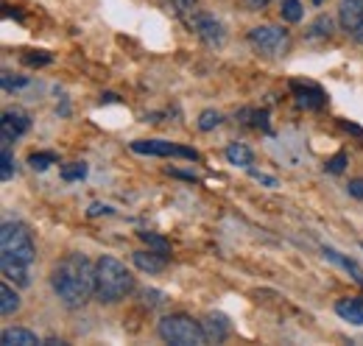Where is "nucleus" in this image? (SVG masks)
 I'll list each match as a JSON object with an SVG mask.
<instances>
[{
	"label": "nucleus",
	"instance_id": "obj_1",
	"mask_svg": "<svg viewBox=\"0 0 363 346\" xmlns=\"http://www.w3.org/2000/svg\"><path fill=\"white\" fill-rule=\"evenodd\" d=\"M50 285L67 307H82L95 296V265H90L84 255H67L53 268Z\"/></svg>",
	"mask_w": 363,
	"mask_h": 346
},
{
	"label": "nucleus",
	"instance_id": "obj_2",
	"mask_svg": "<svg viewBox=\"0 0 363 346\" xmlns=\"http://www.w3.org/2000/svg\"><path fill=\"white\" fill-rule=\"evenodd\" d=\"M135 291V277L115 257H101L95 262V299L98 302H121Z\"/></svg>",
	"mask_w": 363,
	"mask_h": 346
},
{
	"label": "nucleus",
	"instance_id": "obj_3",
	"mask_svg": "<svg viewBox=\"0 0 363 346\" xmlns=\"http://www.w3.org/2000/svg\"><path fill=\"white\" fill-rule=\"evenodd\" d=\"M34 238L28 232L26 223L20 221H9L3 223L0 229V260H14V262H23V265H31L34 262Z\"/></svg>",
	"mask_w": 363,
	"mask_h": 346
},
{
	"label": "nucleus",
	"instance_id": "obj_4",
	"mask_svg": "<svg viewBox=\"0 0 363 346\" xmlns=\"http://www.w3.org/2000/svg\"><path fill=\"white\" fill-rule=\"evenodd\" d=\"M160 338L174 346H204L207 333L204 324L193 321L190 316H165L160 321Z\"/></svg>",
	"mask_w": 363,
	"mask_h": 346
},
{
	"label": "nucleus",
	"instance_id": "obj_5",
	"mask_svg": "<svg viewBox=\"0 0 363 346\" xmlns=\"http://www.w3.org/2000/svg\"><path fill=\"white\" fill-rule=\"evenodd\" d=\"M249 43L266 56H279L288 50V31L274 28V26H260L249 31Z\"/></svg>",
	"mask_w": 363,
	"mask_h": 346
},
{
	"label": "nucleus",
	"instance_id": "obj_6",
	"mask_svg": "<svg viewBox=\"0 0 363 346\" xmlns=\"http://www.w3.org/2000/svg\"><path fill=\"white\" fill-rule=\"evenodd\" d=\"M137 154H154V157H184V160H199V154L193 148H179L174 143L165 140H137L132 143Z\"/></svg>",
	"mask_w": 363,
	"mask_h": 346
},
{
	"label": "nucleus",
	"instance_id": "obj_7",
	"mask_svg": "<svg viewBox=\"0 0 363 346\" xmlns=\"http://www.w3.org/2000/svg\"><path fill=\"white\" fill-rule=\"evenodd\" d=\"M28 129H31V121H28V115H26V112H6V115H3V121H0L3 145L14 143L20 134H26Z\"/></svg>",
	"mask_w": 363,
	"mask_h": 346
},
{
	"label": "nucleus",
	"instance_id": "obj_8",
	"mask_svg": "<svg viewBox=\"0 0 363 346\" xmlns=\"http://www.w3.org/2000/svg\"><path fill=\"white\" fill-rule=\"evenodd\" d=\"M193 26H196L199 37H201L207 45L224 43V28H221V23H218V20H213L210 14H196V17H193Z\"/></svg>",
	"mask_w": 363,
	"mask_h": 346
},
{
	"label": "nucleus",
	"instance_id": "obj_9",
	"mask_svg": "<svg viewBox=\"0 0 363 346\" xmlns=\"http://www.w3.org/2000/svg\"><path fill=\"white\" fill-rule=\"evenodd\" d=\"M294 95H296V104L305 106V109H321L327 104L324 92L316 84H302V82H294Z\"/></svg>",
	"mask_w": 363,
	"mask_h": 346
},
{
	"label": "nucleus",
	"instance_id": "obj_10",
	"mask_svg": "<svg viewBox=\"0 0 363 346\" xmlns=\"http://www.w3.org/2000/svg\"><path fill=\"white\" fill-rule=\"evenodd\" d=\"M341 26L358 31L363 26V0H341Z\"/></svg>",
	"mask_w": 363,
	"mask_h": 346
},
{
	"label": "nucleus",
	"instance_id": "obj_11",
	"mask_svg": "<svg viewBox=\"0 0 363 346\" xmlns=\"http://www.w3.org/2000/svg\"><path fill=\"white\" fill-rule=\"evenodd\" d=\"M135 265L140 271H148V274H160L165 268V252H135Z\"/></svg>",
	"mask_w": 363,
	"mask_h": 346
},
{
	"label": "nucleus",
	"instance_id": "obj_12",
	"mask_svg": "<svg viewBox=\"0 0 363 346\" xmlns=\"http://www.w3.org/2000/svg\"><path fill=\"white\" fill-rule=\"evenodd\" d=\"M335 313L344 318V321H350V324H363V299H341V302L335 304Z\"/></svg>",
	"mask_w": 363,
	"mask_h": 346
},
{
	"label": "nucleus",
	"instance_id": "obj_13",
	"mask_svg": "<svg viewBox=\"0 0 363 346\" xmlns=\"http://www.w3.org/2000/svg\"><path fill=\"white\" fill-rule=\"evenodd\" d=\"M0 271H3V277H9V279H14L17 285H28L31 279H28V265H23V262H14V260H0Z\"/></svg>",
	"mask_w": 363,
	"mask_h": 346
},
{
	"label": "nucleus",
	"instance_id": "obj_14",
	"mask_svg": "<svg viewBox=\"0 0 363 346\" xmlns=\"http://www.w3.org/2000/svg\"><path fill=\"white\" fill-rule=\"evenodd\" d=\"M204 333H207V341H224L229 333L224 316H207V321H204Z\"/></svg>",
	"mask_w": 363,
	"mask_h": 346
},
{
	"label": "nucleus",
	"instance_id": "obj_15",
	"mask_svg": "<svg viewBox=\"0 0 363 346\" xmlns=\"http://www.w3.org/2000/svg\"><path fill=\"white\" fill-rule=\"evenodd\" d=\"M37 335L28 330H6L3 333V346H37Z\"/></svg>",
	"mask_w": 363,
	"mask_h": 346
},
{
	"label": "nucleus",
	"instance_id": "obj_16",
	"mask_svg": "<svg viewBox=\"0 0 363 346\" xmlns=\"http://www.w3.org/2000/svg\"><path fill=\"white\" fill-rule=\"evenodd\" d=\"M227 160L232 165H240V168H249L252 165V151L243 145V143H232L227 148Z\"/></svg>",
	"mask_w": 363,
	"mask_h": 346
},
{
	"label": "nucleus",
	"instance_id": "obj_17",
	"mask_svg": "<svg viewBox=\"0 0 363 346\" xmlns=\"http://www.w3.org/2000/svg\"><path fill=\"white\" fill-rule=\"evenodd\" d=\"M324 257H327V260H333V262H338L341 268H347V271H350V274L355 277V282H361V285H363V271H361V268H358V262H352V260L341 257V255H338L335 249H324Z\"/></svg>",
	"mask_w": 363,
	"mask_h": 346
},
{
	"label": "nucleus",
	"instance_id": "obj_18",
	"mask_svg": "<svg viewBox=\"0 0 363 346\" xmlns=\"http://www.w3.org/2000/svg\"><path fill=\"white\" fill-rule=\"evenodd\" d=\"M17 307H20V296H17L9 285H3V288H0V313H3V316H11Z\"/></svg>",
	"mask_w": 363,
	"mask_h": 346
},
{
	"label": "nucleus",
	"instance_id": "obj_19",
	"mask_svg": "<svg viewBox=\"0 0 363 346\" xmlns=\"http://www.w3.org/2000/svg\"><path fill=\"white\" fill-rule=\"evenodd\" d=\"M28 162H31V168H34V171H45L48 165H53V162H56V154H53V151H37V154H31V157H28Z\"/></svg>",
	"mask_w": 363,
	"mask_h": 346
},
{
	"label": "nucleus",
	"instance_id": "obj_20",
	"mask_svg": "<svg viewBox=\"0 0 363 346\" xmlns=\"http://www.w3.org/2000/svg\"><path fill=\"white\" fill-rule=\"evenodd\" d=\"M282 17H285L288 23L302 20V3H299V0H282Z\"/></svg>",
	"mask_w": 363,
	"mask_h": 346
},
{
	"label": "nucleus",
	"instance_id": "obj_21",
	"mask_svg": "<svg viewBox=\"0 0 363 346\" xmlns=\"http://www.w3.org/2000/svg\"><path fill=\"white\" fill-rule=\"evenodd\" d=\"M87 176V165L84 162H70L62 168V179L65 182H76V179H84Z\"/></svg>",
	"mask_w": 363,
	"mask_h": 346
},
{
	"label": "nucleus",
	"instance_id": "obj_22",
	"mask_svg": "<svg viewBox=\"0 0 363 346\" xmlns=\"http://www.w3.org/2000/svg\"><path fill=\"white\" fill-rule=\"evenodd\" d=\"M218 123H221V115H218V112H213V109H207V112H201V118H199V129H201V131L216 129Z\"/></svg>",
	"mask_w": 363,
	"mask_h": 346
},
{
	"label": "nucleus",
	"instance_id": "obj_23",
	"mask_svg": "<svg viewBox=\"0 0 363 346\" xmlns=\"http://www.w3.org/2000/svg\"><path fill=\"white\" fill-rule=\"evenodd\" d=\"M333 31V20L330 17H318L316 23L311 26V37H330Z\"/></svg>",
	"mask_w": 363,
	"mask_h": 346
},
{
	"label": "nucleus",
	"instance_id": "obj_24",
	"mask_svg": "<svg viewBox=\"0 0 363 346\" xmlns=\"http://www.w3.org/2000/svg\"><path fill=\"white\" fill-rule=\"evenodd\" d=\"M0 160H3V168H0V179L6 182V179H11V171H14V160H11V151H9V145H3V154H0Z\"/></svg>",
	"mask_w": 363,
	"mask_h": 346
},
{
	"label": "nucleus",
	"instance_id": "obj_25",
	"mask_svg": "<svg viewBox=\"0 0 363 346\" xmlns=\"http://www.w3.org/2000/svg\"><path fill=\"white\" fill-rule=\"evenodd\" d=\"M140 238H143L148 246H154V249H160V252H168V243H165L162 238H157V235H151V232H140Z\"/></svg>",
	"mask_w": 363,
	"mask_h": 346
},
{
	"label": "nucleus",
	"instance_id": "obj_26",
	"mask_svg": "<svg viewBox=\"0 0 363 346\" xmlns=\"http://www.w3.org/2000/svg\"><path fill=\"white\" fill-rule=\"evenodd\" d=\"M347 165V154H335L333 160H327V171L330 173H341Z\"/></svg>",
	"mask_w": 363,
	"mask_h": 346
},
{
	"label": "nucleus",
	"instance_id": "obj_27",
	"mask_svg": "<svg viewBox=\"0 0 363 346\" xmlns=\"http://www.w3.org/2000/svg\"><path fill=\"white\" fill-rule=\"evenodd\" d=\"M17 86H26V79H14L11 73H3V89H17Z\"/></svg>",
	"mask_w": 363,
	"mask_h": 346
},
{
	"label": "nucleus",
	"instance_id": "obj_28",
	"mask_svg": "<svg viewBox=\"0 0 363 346\" xmlns=\"http://www.w3.org/2000/svg\"><path fill=\"white\" fill-rule=\"evenodd\" d=\"M350 196H355V199H363V179H355V182H350Z\"/></svg>",
	"mask_w": 363,
	"mask_h": 346
},
{
	"label": "nucleus",
	"instance_id": "obj_29",
	"mask_svg": "<svg viewBox=\"0 0 363 346\" xmlns=\"http://www.w3.org/2000/svg\"><path fill=\"white\" fill-rule=\"evenodd\" d=\"M168 3H171V6H177L179 11H184V9H190V6L196 3V0H168Z\"/></svg>",
	"mask_w": 363,
	"mask_h": 346
},
{
	"label": "nucleus",
	"instance_id": "obj_30",
	"mask_svg": "<svg viewBox=\"0 0 363 346\" xmlns=\"http://www.w3.org/2000/svg\"><path fill=\"white\" fill-rule=\"evenodd\" d=\"M26 62L28 65H45V62H50V56H26Z\"/></svg>",
	"mask_w": 363,
	"mask_h": 346
},
{
	"label": "nucleus",
	"instance_id": "obj_31",
	"mask_svg": "<svg viewBox=\"0 0 363 346\" xmlns=\"http://www.w3.org/2000/svg\"><path fill=\"white\" fill-rule=\"evenodd\" d=\"M101 213H109V207H104V204H92L90 207V216H101Z\"/></svg>",
	"mask_w": 363,
	"mask_h": 346
},
{
	"label": "nucleus",
	"instance_id": "obj_32",
	"mask_svg": "<svg viewBox=\"0 0 363 346\" xmlns=\"http://www.w3.org/2000/svg\"><path fill=\"white\" fill-rule=\"evenodd\" d=\"M255 9H263V6H269V0H249Z\"/></svg>",
	"mask_w": 363,
	"mask_h": 346
},
{
	"label": "nucleus",
	"instance_id": "obj_33",
	"mask_svg": "<svg viewBox=\"0 0 363 346\" xmlns=\"http://www.w3.org/2000/svg\"><path fill=\"white\" fill-rule=\"evenodd\" d=\"M352 37H355V40H358V43L363 45V26L358 28V31H352Z\"/></svg>",
	"mask_w": 363,
	"mask_h": 346
},
{
	"label": "nucleus",
	"instance_id": "obj_34",
	"mask_svg": "<svg viewBox=\"0 0 363 346\" xmlns=\"http://www.w3.org/2000/svg\"><path fill=\"white\" fill-rule=\"evenodd\" d=\"M313 3H316V6H318V3H321V0H313Z\"/></svg>",
	"mask_w": 363,
	"mask_h": 346
}]
</instances>
